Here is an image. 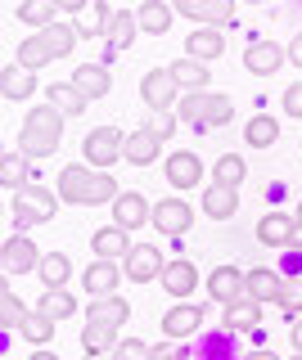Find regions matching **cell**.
<instances>
[{
	"label": "cell",
	"mask_w": 302,
	"mask_h": 360,
	"mask_svg": "<svg viewBox=\"0 0 302 360\" xmlns=\"http://www.w3.org/2000/svg\"><path fill=\"white\" fill-rule=\"evenodd\" d=\"M73 82H77V90H82L86 99H104L108 90H113V72H108L104 63H82L73 72Z\"/></svg>",
	"instance_id": "44dd1931"
},
{
	"label": "cell",
	"mask_w": 302,
	"mask_h": 360,
	"mask_svg": "<svg viewBox=\"0 0 302 360\" xmlns=\"http://www.w3.org/2000/svg\"><path fill=\"white\" fill-rule=\"evenodd\" d=\"M257 324H262V302L248 297V292L226 307V329H234V333H257Z\"/></svg>",
	"instance_id": "7402d4cb"
},
{
	"label": "cell",
	"mask_w": 302,
	"mask_h": 360,
	"mask_svg": "<svg viewBox=\"0 0 302 360\" xmlns=\"http://www.w3.org/2000/svg\"><path fill=\"white\" fill-rule=\"evenodd\" d=\"M244 288H248V297H257L266 307V302H279V292H284V279L275 275V270H266V266H257L244 275Z\"/></svg>",
	"instance_id": "d4e9b609"
},
{
	"label": "cell",
	"mask_w": 302,
	"mask_h": 360,
	"mask_svg": "<svg viewBox=\"0 0 302 360\" xmlns=\"http://www.w3.org/2000/svg\"><path fill=\"white\" fill-rule=\"evenodd\" d=\"M158 284H163V292H167V297L185 302L189 292L199 288V270H194V262H189V257H176V262H167V266H163Z\"/></svg>",
	"instance_id": "30bf717a"
},
{
	"label": "cell",
	"mask_w": 302,
	"mask_h": 360,
	"mask_svg": "<svg viewBox=\"0 0 302 360\" xmlns=\"http://www.w3.org/2000/svg\"><path fill=\"white\" fill-rule=\"evenodd\" d=\"M284 112H289V117H302V86L284 90Z\"/></svg>",
	"instance_id": "7dc6e473"
},
{
	"label": "cell",
	"mask_w": 302,
	"mask_h": 360,
	"mask_svg": "<svg viewBox=\"0 0 302 360\" xmlns=\"http://www.w3.org/2000/svg\"><path fill=\"white\" fill-rule=\"evenodd\" d=\"M212 176L226 180V185H239V180L248 176V162H244L239 153H221V158H217V167H212Z\"/></svg>",
	"instance_id": "7bdbcfd3"
},
{
	"label": "cell",
	"mask_w": 302,
	"mask_h": 360,
	"mask_svg": "<svg viewBox=\"0 0 302 360\" xmlns=\"http://www.w3.org/2000/svg\"><path fill=\"white\" fill-rule=\"evenodd\" d=\"M131 248H136V243H131V230H122L118 221L91 234V252H95V257H108V262H122Z\"/></svg>",
	"instance_id": "e0dca14e"
},
{
	"label": "cell",
	"mask_w": 302,
	"mask_h": 360,
	"mask_svg": "<svg viewBox=\"0 0 302 360\" xmlns=\"http://www.w3.org/2000/svg\"><path fill=\"white\" fill-rule=\"evenodd\" d=\"M294 217H298V221H302V198H298V212H294Z\"/></svg>",
	"instance_id": "f5cc1de1"
},
{
	"label": "cell",
	"mask_w": 302,
	"mask_h": 360,
	"mask_svg": "<svg viewBox=\"0 0 302 360\" xmlns=\"http://www.w3.org/2000/svg\"><path fill=\"white\" fill-rule=\"evenodd\" d=\"M54 5H59V9H63V14H82V9H86V5H91V0H54Z\"/></svg>",
	"instance_id": "681fc988"
},
{
	"label": "cell",
	"mask_w": 302,
	"mask_h": 360,
	"mask_svg": "<svg viewBox=\"0 0 302 360\" xmlns=\"http://www.w3.org/2000/svg\"><path fill=\"white\" fill-rule=\"evenodd\" d=\"M37 311L50 315V320H68V315L77 311V297H73L68 288H46V292H41V302H37Z\"/></svg>",
	"instance_id": "e575fe53"
},
{
	"label": "cell",
	"mask_w": 302,
	"mask_h": 360,
	"mask_svg": "<svg viewBox=\"0 0 302 360\" xmlns=\"http://www.w3.org/2000/svg\"><path fill=\"white\" fill-rule=\"evenodd\" d=\"M0 185L5 189H23L27 185V153L23 149L5 153V162H0Z\"/></svg>",
	"instance_id": "ab89813d"
},
{
	"label": "cell",
	"mask_w": 302,
	"mask_h": 360,
	"mask_svg": "<svg viewBox=\"0 0 302 360\" xmlns=\"http://www.w3.org/2000/svg\"><path fill=\"white\" fill-rule=\"evenodd\" d=\"M108 14H113V9H108L104 0H91V5H86L82 14H77V32H82V41H86V37H104Z\"/></svg>",
	"instance_id": "d590c367"
},
{
	"label": "cell",
	"mask_w": 302,
	"mask_h": 360,
	"mask_svg": "<svg viewBox=\"0 0 302 360\" xmlns=\"http://www.w3.org/2000/svg\"><path fill=\"white\" fill-rule=\"evenodd\" d=\"M46 99L63 112V117H82L86 104H91V99L77 90V82H50V86H46Z\"/></svg>",
	"instance_id": "603a6c76"
},
{
	"label": "cell",
	"mask_w": 302,
	"mask_h": 360,
	"mask_svg": "<svg viewBox=\"0 0 302 360\" xmlns=\"http://www.w3.org/2000/svg\"><path fill=\"white\" fill-rule=\"evenodd\" d=\"M41 248L27 239V234H9L5 248H0V266H5V279L9 275H27V270H37L41 266Z\"/></svg>",
	"instance_id": "5b68a950"
},
{
	"label": "cell",
	"mask_w": 302,
	"mask_h": 360,
	"mask_svg": "<svg viewBox=\"0 0 302 360\" xmlns=\"http://www.w3.org/2000/svg\"><path fill=\"white\" fill-rule=\"evenodd\" d=\"M248 5H262V0H248Z\"/></svg>",
	"instance_id": "db71d44e"
},
{
	"label": "cell",
	"mask_w": 302,
	"mask_h": 360,
	"mask_svg": "<svg viewBox=\"0 0 302 360\" xmlns=\"http://www.w3.org/2000/svg\"><path fill=\"white\" fill-rule=\"evenodd\" d=\"M284 50H289V63H294V68H302V32H298V37L284 45Z\"/></svg>",
	"instance_id": "c3c4849f"
},
{
	"label": "cell",
	"mask_w": 302,
	"mask_h": 360,
	"mask_svg": "<svg viewBox=\"0 0 302 360\" xmlns=\"http://www.w3.org/2000/svg\"><path fill=\"white\" fill-rule=\"evenodd\" d=\"M14 221H18V230H32V225H46L50 212L41 202H32L23 189H14Z\"/></svg>",
	"instance_id": "f35d334b"
},
{
	"label": "cell",
	"mask_w": 302,
	"mask_h": 360,
	"mask_svg": "<svg viewBox=\"0 0 302 360\" xmlns=\"http://www.w3.org/2000/svg\"><path fill=\"white\" fill-rule=\"evenodd\" d=\"M118 329L122 324H104V320H86L82 324V347L91 356H104L108 347H118Z\"/></svg>",
	"instance_id": "f1b7e54d"
},
{
	"label": "cell",
	"mask_w": 302,
	"mask_h": 360,
	"mask_svg": "<svg viewBox=\"0 0 302 360\" xmlns=\"http://www.w3.org/2000/svg\"><path fill=\"white\" fill-rule=\"evenodd\" d=\"M275 140H279V122L266 117V112H257L248 127H244V144H253V149H271Z\"/></svg>",
	"instance_id": "836d02e7"
},
{
	"label": "cell",
	"mask_w": 302,
	"mask_h": 360,
	"mask_svg": "<svg viewBox=\"0 0 302 360\" xmlns=\"http://www.w3.org/2000/svg\"><path fill=\"white\" fill-rule=\"evenodd\" d=\"M0 324H18V329L27 324V307H23V297L9 288V279H5V292H0Z\"/></svg>",
	"instance_id": "b9f144b4"
},
{
	"label": "cell",
	"mask_w": 302,
	"mask_h": 360,
	"mask_svg": "<svg viewBox=\"0 0 302 360\" xmlns=\"http://www.w3.org/2000/svg\"><path fill=\"white\" fill-rule=\"evenodd\" d=\"M41 37H46V45H50L54 59H68L82 32H77V22H50V27H41Z\"/></svg>",
	"instance_id": "d6a6232c"
},
{
	"label": "cell",
	"mask_w": 302,
	"mask_h": 360,
	"mask_svg": "<svg viewBox=\"0 0 302 360\" xmlns=\"http://www.w3.org/2000/svg\"><path fill=\"white\" fill-rule=\"evenodd\" d=\"M82 158H86L91 167H104V172H108L118 158H127V135H122L118 127H95V131L82 140Z\"/></svg>",
	"instance_id": "3957f363"
},
{
	"label": "cell",
	"mask_w": 302,
	"mask_h": 360,
	"mask_svg": "<svg viewBox=\"0 0 302 360\" xmlns=\"http://www.w3.org/2000/svg\"><path fill=\"white\" fill-rule=\"evenodd\" d=\"M113 352H118V356H127V360H144V356H153V352H149V342H140V338H122Z\"/></svg>",
	"instance_id": "bcb514c9"
},
{
	"label": "cell",
	"mask_w": 302,
	"mask_h": 360,
	"mask_svg": "<svg viewBox=\"0 0 302 360\" xmlns=\"http://www.w3.org/2000/svg\"><path fill=\"white\" fill-rule=\"evenodd\" d=\"M113 221L122 225V230H140V225H149L153 221L149 198L136 194V189H122V194L113 198Z\"/></svg>",
	"instance_id": "7c38bea8"
},
{
	"label": "cell",
	"mask_w": 302,
	"mask_h": 360,
	"mask_svg": "<svg viewBox=\"0 0 302 360\" xmlns=\"http://www.w3.org/2000/svg\"><path fill=\"white\" fill-rule=\"evenodd\" d=\"M37 275H41V288H63L73 279V262L63 252H46L41 266H37Z\"/></svg>",
	"instance_id": "1f68e13d"
},
{
	"label": "cell",
	"mask_w": 302,
	"mask_h": 360,
	"mask_svg": "<svg viewBox=\"0 0 302 360\" xmlns=\"http://www.w3.org/2000/svg\"><path fill=\"white\" fill-rule=\"evenodd\" d=\"M212 104H217L212 90H185V95L176 99V112H181V122H189V127L203 131V117L212 112Z\"/></svg>",
	"instance_id": "484cf974"
},
{
	"label": "cell",
	"mask_w": 302,
	"mask_h": 360,
	"mask_svg": "<svg viewBox=\"0 0 302 360\" xmlns=\"http://www.w3.org/2000/svg\"><path fill=\"white\" fill-rule=\"evenodd\" d=\"M0 95L14 99V104L32 99V95H37V72L23 68V63H5V68H0Z\"/></svg>",
	"instance_id": "2e32d148"
},
{
	"label": "cell",
	"mask_w": 302,
	"mask_h": 360,
	"mask_svg": "<svg viewBox=\"0 0 302 360\" xmlns=\"http://www.w3.org/2000/svg\"><path fill=\"white\" fill-rule=\"evenodd\" d=\"M172 72H176V82H181V90H208V82H212L208 63H203V59H194V54L176 59V63H172Z\"/></svg>",
	"instance_id": "4dcf8cb0"
},
{
	"label": "cell",
	"mask_w": 302,
	"mask_h": 360,
	"mask_svg": "<svg viewBox=\"0 0 302 360\" xmlns=\"http://www.w3.org/2000/svg\"><path fill=\"white\" fill-rule=\"evenodd\" d=\"M23 194H27L32 202H41V207L50 212V217H54V212H59V202H63L59 194H50V189H41V185H23Z\"/></svg>",
	"instance_id": "f6af8a7d"
},
{
	"label": "cell",
	"mask_w": 302,
	"mask_h": 360,
	"mask_svg": "<svg viewBox=\"0 0 302 360\" xmlns=\"http://www.w3.org/2000/svg\"><path fill=\"white\" fill-rule=\"evenodd\" d=\"M181 18H194V22H212V27H226L234 18V5L239 0H172Z\"/></svg>",
	"instance_id": "ba28073f"
},
{
	"label": "cell",
	"mask_w": 302,
	"mask_h": 360,
	"mask_svg": "<svg viewBox=\"0 0 302 360\" xmlns=\"http://www.w3.org/2000/svg\"><path fill=\"white\" fill-rule=\"evenodd\" d=\"M136 18H140V32L167 37V27H172V18H176V5H167V0H144L136 9Z\"/></svg>",
	"instance_id": "cb8c5ba5"
},
{
	"label": "cell",
	"mask_w": 302,
	"mask_h": 360,
	"mask_svg": "<svg viewBox=\"0 0 302 360\" xmlns=\"http://www.w3.org/2000/svg\"><path fill=\"white\" fill-rule=\"evenodd\" d=\"M140 99H144V108H176L181 82H176L172 68H149V72L140 77Z\"/></svg>",
	"instance_id": "277c9868"
},
{
	"label": "cell",
	"mask_w": 302,
	"mask_h": 360,
	"mask_svg": "<svg viewBox=\"0 0 302 360\" xmlns=\"http://www.w3.org/2000/svg\"><path fill=\"white\" fill-rule=\"evenodd\" d=\"M289 342H294V352H302V315L294 320V329H289Z\"/></svg>",
	"instance_id": "f907efd6"
},
{
	"label": "cell",
	"mask_w": 302,
	"mask_h": 360,
	"mask_svg": "<svg viewBox=\"0 0 302 360\" xmlns=\"http://www.w3.org/2000/svg\"><path fill=\"white\" fill-rule=\"evenodd\" d=\"M18 63L23 68H32V72H41L46 63H54V54H50V45H46V37H23V45H18Z\"/></svg>",
	"instance_id": "74e56055"
},
{
	"label": "cell",
	"mask_w": 302,
	"mask_h": 360,
	"mask_svg": "<svg viewBox=\"0 0 302 360\" xmlns=\"http://www.w3.org/2000/svg\"><path fill=\"white\" fill-rule=\"evenodd\" d=\"M127 275L118 262H108V257H95L91 266L82 270V288L91 292V297H104V292H118V279Z\"/></svg>",
	"instance_id": "4fadbf2b"
},
{
	"label": "cell",
	"mask_w": 302,
	"mask_h": 360,
	"mask_svg": "<svg viewBox=\"0 0 302 360\" xmlns=\"http://www.w3.org/2000/svg\"><path fill=\"white\" fill-rule=\"evenodd\" d=\"M163 176H167V185H172V189H194L199 180H203V162H199V153L176 149V153H167Z\"/></svg>",
	"instance_id": "9c48e42d"
},
{
	"label": "cell",
	"mask_w": 302,
	"mask_h": 360,
	"mask_svg": "<svg viewBox=\"0 0 302 360\" xmlns=\"http://www.w3.org/2000/svg\"><path fill=\"white\" fill-rule=\"evenodd\" d=\"M136 32H140V18L131 14V9H113V14H108V27H104V41L113 45V50H127V45L136 41Z\"/></svg>",
	"instance_id": "4316f807"
},
{
	"label": "cell",
	"mask_w": 302,
	"mask_h": 360,
	"mask_svg": "<svg viewBox=\"0 0 302 360\" xmlns=\"http://www.w3.org/2000/svg\"><path fill=\"white\" fill-rule=\"evenodd\" d=\"M244 275H248V270H239V266H217L208 275V297L217 302V307H230V302H239L244 292Z\"/></svg>",
	"instance_id": "8fae6325"
},
{
	"label": "cell",
	"mask_w": 302,
	"mask_h": 360,
	"mask_svg": "<svg viewBox=\"0 0 302 360\" xmlns=\"http://www.w3.org/2000/svg\"><path fill=\"white\" fill-rule=\"evenodd\" d=\"M289 248H298V252H302V221L294 225V243H289Z\"/></svg>",
	"instance_id": "816d5d0a"
},
{
	"label": "cell",
	"mask_w": 302,
	"mask_h": 360,
	"mask_svg": "<svg viewBox=\"0 0 302 360\" xmlns=\"http://www.w3.org/2000/svg\"><path fill=\"white\" fill-rule=\"evenodd\" d=\"M185 54H194V59H203V63L221 59V54H226V37H221V27H212V22L194 27L185 37Z\"/></svg>",
	"instance_id": "d6986e66"
},
{
	"label": "cell",
	"mask_w": 302,
	"mask_h": 360,
	"mask_svg": "<svg viewBox=\"0 0 302 360\" xmlns=\"http://www.w3.org/2000/svg\"><path fill=\"white\" fill-rule=\"evenodd\" d=\"M294 225H298V217L266 212V217L257 221V243H262V248H289V243H294Z\"/></svg>",
	"instance_id": "ac0fdd59"
},
{
	"label": "cell",
	"mask_w": 302,
	"mask_h": 360,
	"mask_svg": "<svg viewBox=\"0 0 302 360\" xmlns=\"http://www.w3.org/2000/svg\"><path fill=\"white\" fill-rule=\"evenodd\" d=\"M122 194L118 180L104 172V167H91V162H73L59 172V198L63 202H77V207H99V202H113Z\"/></svg>",
	"instance_id": "6da1fadb"
},
{
	"label": "cell",
	"mask_w": 302,
	"mask_h": 360,
	"mask_svg": "<svg viewBox=\"0 0 302 360\" xmlns=\"http://www.w3.org/2000/svg\"><path fill=\"white\" fill-rule=\"evenodd\" d=\"M203 315H208L203 307H194V302L185 297V302H176V307L163 315V329H167V338H189L199 324H203Z\"/></svg>",
	"instance_id": "ffe728a7"
},
{
	"label": "cell",
	"mask_w": 302,
	"mask_h": 360,
	"mask_svg": "<svg viewBox=\"0 0 302 360\" xmlns=\"http://www.w3.org/2000/svg\"><path fill=\"white\" fill-rule=\"evenodd\" d=\"M163 266L167 262H163V252L153 243H136L127 257H122V270H127L131 284H153V279L163 275Z\"/></svg>",
	"instance_id": "8992f818"
},
{
	"label": "cell",
	"mask_w": 302,
	"mask_h": 360,
	"mask_svg": "<svg viewBox=\"0 0 302 360\" xmlns=\"http://www.w3.org/2000/svg\"><path fill=\"white\" fill-rule=\"evenodd\" d=\"M176 122H181V112H172V108H149V112H144V131L158 135L163 144L176 135Z\"/></svg>",
	"instance_id": "60d3db41"
},
{
	"label": "cell",
	"mask_w": 302,
	"mask_h": 360,
	"mask_svg": "<svg viewBox=\"0 0 302 360\" xmlns=\"http://www.w3.org/2000/svg\"><path fill=\"white\" fill-rule=\"evenodd\" d=\"M54 14H63L59 5H54V0H23V5H18V18L27 22V27H50V22H59Z\"/></svg>",
	"instance_id": "8d00e7d4"
},
{
	"label": "cell",
	"mask_w": 302,
	"mask_h": 360,
	"mask_svg": "<svg viewBox=\"0 0 302 360\" xmlns=\"http://www.w3.org/2000/svg\"><path fill=\"white\" fill-rule=\"evenodd\" d=\"M158 153H163V140H158V135H149L144 127L136 135H127V162L131 167H149Z\"/></svg>",
	"instance_id": "f546056e"
},
{
	"label": "cell",
	"mask_w": 302,
	"mask_h": 360,
	"mask_svg": "<svg viewBox=\"0 0 302 360\" xmlns=\"http://www.w3.org/2000/svg\"><path fill=\"white\" fill-rule=\"evenodd\" d=\"M239 185H226V180H212L203 189V217L212 221H230L234 212H239V194H234Z\"/></svg>",
	"instance_id": "9a60e30c"
},
{
	"label": "cell",
	"mask_w": 302,
	"mask_h": 360,
	"mask_svg": "<svg viewBox=\"0 0 302 360\" xmlns=\"http://www.w3.org/2000/svg\"><path fill=\"white\" fill-rule=\"evenodd\" d=\"M189 225H194V212H189L185 198L153 202V230H163L167 239H181V234H189Z\"/></svg>",
	"instance_id": "52a82bcc"
},
{
	"label": "cell",
	"mask_w": 302,
	"mask_h": 360,
	"mask_svg": "<svg viewBox=\"0 0 302 360\" xmlns=\"http://www.w3.org/2000/svg\"><path fill=\"white\" fill-rule=\"evenodd\" d=\"M54 324H59V320H50V315H27V324H23V338H27V342H50V338H54Z\"/></svg>",
	"instance_id": "ee69618b"
},
{
	"label": "cell",
	"mask_w": 302,
	"mask_h": 360,
	"mask_svg": "<svg viewBox=\"0 0 302 360\" xmlns=\"http://www.w3.org/2000/svg\"><path fill=\"white\" fill-rule=\"evenodd\" d=\"M289 59V50L284 45H275V41H253L248 50H244V68H248L253 77H271L279 72V63Z\"/></svg>",
	"instance_id": "5bb4252c"
},
{
	"label": "cell",
	"mask_w": 302,
	"mask_h": 360,
	"mask_svg": "<svg viewBox=\"0 0 302 360\" xmlns=\"http://www.w3.org/2000/svg\"><path fill=\"white\" fill-rule=\"evenodd\" d=\"M86 320L127 324V320H131V307H127V297H118V292H104V297H91V307H86Z\"/></svg>",
	"instance_id": "83f0119b"
},
{
	"label": "cell",
	"mask_w": 302,
	"mask_h": 360,
	"mask_svg": "<svg viewBox=\"0 0 302 360\" xmlns=\"http://www.w3.org/2000/svg\"><path fill=\"white\" fill-rule=\"evenodd\" d=\"M63 140V112L46 99V108H27L23 131H18V149L27 158H50Z\"/></svg>",
	"instance_id": "7a4b0ae2"
}]
</instances>
